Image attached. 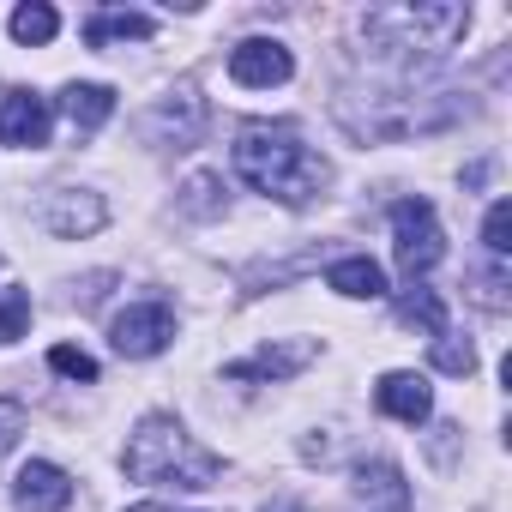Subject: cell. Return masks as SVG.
I'll return each instance as SVG.
<instances>
[{"mask_svg": "<svg viewBox=\"0 0 512 512\" xmlns=\"http://www.w3.org/2000/svg\"><path fill=\"white\" fill-rule=\"evenodd\" d=\"M217 187H223L217 175H193V181H187V199H181V205H187L193 217H217V211H223V199H217Z\"/></svg>", "mask_w": 512, "mask_h": 512, "instance_id": "7402d4cb", "label": "cell"}, {"mask_svg": "<svg viewBox=\"0 0 512 512\" xmlns=\"http://www.w3.org/2000/svg\"><path fill=\"white\" fill-rule=\"evenodd\" d=\"M356 494H362V500L374 494V500H392V506H404V476H398L392 464H362V470H356Z\"/></svg>", "mask_w": 512, "mask_h": 512, "instance_id": "ac0fdd59", "label": "cell"}, {"mask_svg": "<svg viewBox=\"0 0 512 512\" xmlns=\"http://www.w3.org/2000/svg\"><path fill=\"white\" fill-rule=\"evenodd\" d=\"M157 31L151 13H127V7H109V13H91L85 19V43L91 49H109V43H145Z\"/></svg>", "mask_w": 512, "mask_h": 512, "instance_id": "7c38bea8", "label": "cell"}, {"mask_svg": "<svg viewBox=\"0 0 512 512\" xmlns=\"http://www.w3.org/2000/svg\"><path fill=\"white\" fill-rule=\"evenodd\" d=\"M169 338H175V308H169V302H133V308L115 314V326H109V344H115V356H127V362L157 356Z\"/></svg>", "mask_w": 512, "mask_h": 512, "instance_id": "5b68a950", "label": "cell"}, {"mask_svg": "<svg viewBox=\"0 0 512 512\" xmlns=\"http://www.w3.org/2000/svg\"><path fill=\"white\" fill-rule=\"evenodd\" d=\"M326 284H332L338 296H350V302H380V296H386V272L368 260V253H350V260H338V266L326 272Z\"/></svg>", "mask_w": 512, "mask_h": 512, "instance_id": "5bb4252c", "label": "cell"}, {"mask_svg": "<svg viewBox=\"0 0 512 512\" xmlns=\"http://www.w3.org/2000/svg\"><path fill=\"white\" fill-rule=\"evenodd\" d=\"M199 127H205V97L187 91V85H181L175 97H163V103L145 115V133H157V139H169V145H193Z\"/></svg>", "mask_w": 512, "mask_h": 512, "instance_id": "30bf717a", "label": "cell"}, {"mask_svg": "<svg viewBox=\"0 0 512 512\" xmlns=\"http://www.w3.org/2000/svg\"><path fill=\"white\" fill-rule=\"evenodd\" d=\"M61 109H67V121H73L79 133H97V127L115 115V91H109V85H67V91H61Z\"/></svg>", "mask_w": 512, "mask_h": 512, "instance_id": "9a60e30c", "label": "cell"}, {"mask_svg": "<svg viewBox=\"0 0 512 512\" xmlns=\"http://www.w3.org/2000/svg\"><path fill=\"white\" fill-rule=\"evenodd\" d=\"M235 175L253 187V193H266L278 205H308L320 199V187L332 181L326 157L296 133V127H272V121H247L235 133V151H229Z\"/></svg>", "mask_w": 512, "mask_h": 512, "instance_id": "6da1fadb", "label": "cell"}, {"mask_svg": "<svg viewBox=\"0 0 512 512\" xmlns=\"http://www.w3.org/2000/svg\"><path fill=\"white\" fill-rule=\"evenodd\" d=\"M374 404H380V416H392V422H428L434 416V386L422 380V374H380V386H374Z\"/></svg>", "mask_w": 512, "mask_h": 512, "instance_id": "9c48e42d", "label": "cell"}, {"mask_svg": "<svg viewBox=\"0 0 512 512\" xmlns=\"http://www.w3.org/2000/svg\"><path fill=\"white\" fill-rule=\"evenodd\" d=\"M290 73H296V61H290V49H284L278 37H247V43L229 49V79L247 85V91L290 85Z\"/></svg>", "mask_w": 512, "mask_h": 512, "instance_id": "8992f818", "label": "cell"}, {"mask_svg": "<svg viewBox=\"0 0 512 512\" xmlns=\"http://www.w3.org/2000/svg\"><path fill=\"white\" fill-rule=\"evenodd\" d=\"M482 241H488V253H494V260H506V253H512V205H506V199H494V205H488Z\"/></svg>", "mask_w": 512, "mask_h": 512, "instance_id": "ffe728a7", "label": "cell"}, {"mask_svg": "<svg viewBox=\"0 0 512 512\" xmlns=\"http://www.w3.org/2000/svg\"><path fill=\"white\" fill-rule=\"evenodd\" d=\"M127 512H169V506H157V500H145V506H127Z\"/></svg>", "mask_w": 512, "mask_h": 512, "instance_id": "d4e9b609", "label": "cell"}, {"mask_svg": "<svg viewBox=\"0 0 512 512\" xmlns=\"http://www.w3.org/2000/svg\"><path fill=\"white\" fill-rule=\"evenodd\" d=\"M133 482H175V488H211L223 476V458L205 452L175 416H145L121 452Z\"/></svg>", "mask_w": 512, "mask_h": 512, "instance_id": "7a4b0ae2", "label": "cell"}, {"mask_svg": "<svg viewBox=\"0 0 512 512\" xmlns=\"http://www.w3.org/2000/svg\"><path fill=\"white\" fill-rule=\"evenodd\" d=\"M314 362V344H290V350H260V356H241V362H229V380H284V374H296V368H308Z\"/></svg>", "mask_w": 512, "mask_h": 512, "instance_id": "4fadbf2b", "label": "cell"}, {"mask_svg": "<svg viewBox=\"0 0 512 512\" xmlns=\"http://www.w3.org/2000/svg\"><path fill=\"white\" fill-rule=\"evenodd\" d=\"M25 422H31V416H25V404H19V398H0V452H13V446H19Z\"/></svg>", "mask_w": 512, "mask_h": 512, "instance_id": "cb8c5ba5", "label": "cell"}, {"mask_svg": "<svg viewBox=\"0 0 512 512\" xmlns=\"http://www.w3.org/2000/svg\"><path fill=\"white\" fill-rule=\"evenodd\" d=\"M398 320H404V326H422L428 338H440V332H446V302H440L434 290L410 284V290L398 296Z\"/></svg>", "mask_w": 512, "mask_h": 512, "instance_id": "e0dca14e", "label": "cell"}, {"mask_svg": "<svg viewBox=\"0 0 512 512\" xmlns=\"http://www.w3.org/2000/svg\"><path fill=\"white\" fill-rule=\"evenodd\" d=\"M7 31H13V43H25V49H43V43H55V31H61V13H55V7H43V0H25V7H13Z\"/></svg>", "mask_w": 512, "mask_h": 512, "instance_id": "2e32d148", "label": "cell"}, {"mask_svg": "<svg viewBox=\"0 0 512 512\" xmlns=\"http://www.w3.org/2000/svg\"><path fill=\"white\" fill-rule=\"evenodd\" d=\"M103 217H109V205L97 193H49V205H43V229L61 235V241H79V235L103 229Z\"/></svg>", "mask_w": 512, "mask_h": 512, "instance_id": "8fae6325", "label": "cell"}, {"mask_svg": "<svg viewBox=\"0 0 512 512\" xmlns=\"http://www.w3.org/2000/svg\"><path fill=\"white\" fill-rule=\"evenodd\" d=\"M13 500H19V512H67L73 506V476L49 458H31L13 476Z\"/></svg>", "mask_w": 512, "mask_h": 512, "instance_id": "ba28073f", "label": "cell"}, {"mask_svg": "<svg viewBox=\"0 0 512 512\" xmlns=\"http://www.w3.org/2000/svg\"><path fill=\"white\" fill-rule=\"evenodd\" d=\"M392 253H398V272L416 284L440 266V253H446V235H440V217L428 199H398L392 205Z\"/></svg>", "mask_w": 512, "mask_h": 512, "instance_id": "277c9868", "label": "cell"}, {"mask_svg": "<svg viewBox=\"0 0 512 512\" xmlns=\"http://www.w3.org/2000/svg\"><path fill=\"white\" fill-rule=\"evenodd\" d=\"M49 127H55L49 97H37V91H7V97H0V139H7V145L43 151L49 145Z\"/></svg>", "mask_w": 512, "mask_h": 512, "instance_id": "52a82bcc", "label": "cell"}, {"mask_svg": "<svg viewBox=\"0 0 512 512\" xmlns=\"http://www.w3.org/2000/svg\"><path fill=\"white\" fill-rule=\"evenodd\" d=\"M49 368L67 374V380H85V386L97 380V362H91L85 350H73V344H55V350H49Z\"/></svg>", "mask_w": 512, "mask_h": 512, "instance_id": "603a6c76", "label": "cell"}, {"mask_svg": "<svg viewBox=\"0 0 512 512\" xmlns=\"http://www.w3.org/2000/svg\"><path fill=\"white\" fill-rule=\"evenodd\" d=\"M434 368H440V374H470V368H476V350L458 344L452 332H440V338H434Z\"/></svg>", "mask_w": 512, "mask_h": 512, "instance_id": "44dd1931", "label": "cell"}, {"mask_svg": "<svg viewBox=\"0 0 512 512\" xmlns=\"http://www.w3.org/2000/svg\"><path fill=\"white\" fill-rule=\"evenodd\" d=\"M368 37L380 49H398V55H440L452 49L464 31H470V7L458 0H416V7H380L362 19Z\"/></svg>", "mask_w": 512, "mask_h": 512, "instance_id": "3957f363", "label": "cell"}, {"mask_svg": "<svg viewBox=\"0 0 512 512\" xmlns=\"http://www.w3.org/2000/svg\"><path fill=\"white\" fill-rule=\"evenodd\" d=\"M31 326V290H0V344L25 338Z\"/></svg>", "mask_w": 512, "mask_h": 512, "instance_id": "d6986e66", "label": "cell"}]
</instances>
